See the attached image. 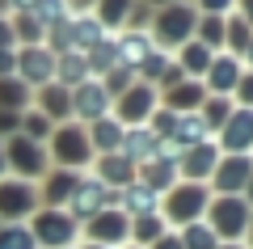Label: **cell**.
Returning a JSON list of instances; mask_svg holds the SVG:
<instances>
[{"mask_svg":"<svg viewBox=\"0 0 253 249\" xmlns=\"http://www.w3.org/2000/svg\"><path fill=\"white\" fill-rule=\"evenodd\" d=\"M194 26H199V9L190 4V0H169L161 9L152 13L148 21V38L161 55H177L181 47L194 38Z\"/></svg>","mask_w":253,"mask_h":249,"instance_id":"6da1fadb","label":"cell"},{"mask_svg":"<svg viewBox=\"0 0 253 249\" xmlns=\"http://www.w3.org/2000/svg\"><path fill=\"white\" fill-rule=\"evenodd\" d=\"M207 203H211V190L203 182H177L161 195V220L173 224V228H186V224L203 220Z\"/></svg>","mask_w":253,"mask_h":249,"instance_id":"7a4b0ae2","label":"cell"},{"mask_svg":"<svg viewBox=\"0 0 253 249\" xmlns=\"http://www.w3.org/2000/svg\"><path fill=\"white\" fill-rule=\"evenodd\" d=\"M203 215H207L203 224L215 232V241L219 237L245 241V232H249V199H245V195H219V199H211Z\"/></svg>","mask_w":253,"mask_h":249,"instance_id":"3957f363","label":"cell"},{"mask_svg":"<svg viewBox=\"0 0 253 249\" xmlns=\"http://www.w3.org/2000/svg\"><path fill=\"white\" fill-rule=\"evenodd\" d=\"M46 160H55L59 169H76L93 160V148H89V131L81 123H63L51 131V144H46Z\"/></svg>","mask_w":253,"mask_h":249,"instance_id":"277c9868","label":"cell"},{"mask_svg":"<svg viewBox=\"0 0 253 249\" xmlns=\"http://www.w3.org/2000/svg\"><path fill=\"white\" fill-rule=\"evenodd\" d=\"M0 152H4V165H13L17 169V178L21 182H34V178H42L46 173V144H38V140H26V135H17L13 131L9 140L0 144Z\"/></svg>","mask_w":253,"mask_h":249,"instance_id":"5b68a950","label":"cell"},{"mask_svg":"<svg viewBox=\"0 0 253 249\" xmlns=\"http://www.w3.org/2000/svg\"><path fill=\"white\" fill-rule=\"evenodd\" d=\"M30 237H34L38 249H68L76 241V220L59 207H46V211H34V224H30Z\"/></svg>","mask_w":253,"mask_h":249,"instance_id":"8992f818","label":"cell"},{"mask_svg":"<svg viewBox=\"0 0 253 249\" xmlns=\"http://www.w3.org/2000/svg\"><path fill=\"white\" fill-rule=\"evenodd\" d=\"M156 106H161V93H156L152 85H144V80H135V85L118 98V110L110 118H114L118 127H144L148 118L156 114Z\"/></svg>","mask_w":253,"mask_h":249,"instance_id":"52a82bcc","label":"cell"},{"mask_svg":"<svg viewBox=\"0 0 253 249\" xmlns=\"http://www.w3.org/2000/svg\"><path fill=\"white\" fill-rule=\"evenodd\" d=\"M34 211H38V186L34 182H21V178L0 182V220L4 224H21Z\"/></svg>","mask_w":253,"mask_h":249,"instance_id":"ba28073f","label":"cell"},{"mask_svg":"<svg viewBox=\"0 0 253 249\" xmlns=\"http://www.w3.org/2000/svg\"><path fill=\"white\" fill-rule=\"evenodd\" d=\"M13 76H17L30 93L42 89V85H51V80H55V55L46 51L42 43H38V47H21V51H17V68H13Z\"/></svg>","mask_w":253,"mask_h":249,"instance_id":"9c48e42d","label":"cell"},{"mask_svg":"<svg viewBox=\"0 0 253 249\" xmlns=\"http://www.w3.org/2000/svg\"><path fill=\"white\" fill-rule=\"evenodd\" d=\"M110 207V190L101 186L97 178H76V186H72V195H68V215H72V220H84L89 224L93 215H101Z\"/></svg>","mask_w":253,"mask_h":249,"instance_id":"30bf717a","label":"cell"},{"mask_svg":"<svg viewBox=\"0 0 253 249\" xmlns=\"http://www.w3.org/2000/svg\"><path fill=\"white\" fill-rule=\"evenodd\" d=\"M249 144H253V110H241L236 106L228 114V123L219 127V144L215 148L224 156H249Z\"/></svg>","mask_w":253,"mask_h":249,"instance_id":"8fae6325","label":"cell"},{"mask_svg":"<svg viewBox=\"0 0 253 249\" xmlns=\"http://www.w3.org/2000/svg\"><path fill=\"white\" fill-rule=\"evenodd\" d=\"M126 228H131V220H126L118 207H106L101 215H93V220L84 224L89 245H110V249H118V245L126 241Z\"/></svg>","mask_w":253,"mask_h":249,"instance_id":"7c38bea8","label":"cell"},{"mask_svg":"<svg viewBox=\"0 0 253 249\" xmlns=\"http://www.w3.org/2000/svg\"><path fill=\"white\" fill-rule=\"evenodd\" d=\"M215 165H219V148L211 140H203V144H194V148H186V156L177 160V178L207 186V178L215 173Z\"/></svg>","mask_w":253,"mask_h":249,"instance_id":"4fadbf2b","label":"cell"},{"mask_svg":"<svg viewBox=\"0 0 253 249\" xmlns=\"http://www.w3.org/2000/svg\"><path fill=\"white\" fill-rule=\"evenodd\" d=\"M249 173H253L249 156H224V152H219V165H215V173H211V186H215L219 195H245V190H249Z\"/></svg>","mask_w":253,"mask_h":249,"instance_id":"5bb4252c","label":"cell"},{"mask_svg":"<svg viewBox=\"0 0 253 249\" xmlns=\"http://www.w3.org/2000/svg\"><path fill=\"white\" fill-rule=\"evenodd\" d=\"M203 76H207V80H203V89H207V93H215V98H228V93L236 89V80L245 76V63L219 51V55H211V63H207V72H203Z\"/></svg>","mask_w":253,"mask_h":249,"instance_id":"9a60e30c","label":"cell"},{"mask_svg":"<svg viewBox=\"0 0 253 249\" xmlns=\"http://www.w3.org/2000/svg\"><path fill=\"white\" fill-rule=\"evenodd\" d=\"M72 114L81 118V127H89V123L110 114V98L101 89V80H84L81 89H72Z\"/></svg>","mask_w":253,"mask_h":249,"instance_id":"2e32d148","label":"cell"},{"mask_svg":"<svg viewBox=\"0 0 253 249\" xmlns=\"http://www.w3.org/2000/svg\"><path fill=\"white\" fill-rule=\"evenodd\" d=\"M34 98V110L46 118V123H68L72 118V89H63V85H42V89L30 93Z\"/></svg>","mask_w":253,"mask_h":249,"instance_id":"e0dca14e","label":"cell"},{"mask_svg":"<svg viewBox=\"0 0 253 249\" xmlns=\"http://www.w3.org/2000/svg\"><path fill=\"white\" fill-rule=\"evenodd\" d=\"M203 98H207L203 80H177V85L161 89V106L173 110V114H194V110L203 106Z\"/></svg>","mask_w":253,"mask_h":249,"instance_id":"ac0fdd59","label":"cell"},{"mask_svg":"<svg viewBox=\"0 0 253 249\" xmlns=\"http://www.w3.org/2000/svg\"><path fill=\"white\" fill-rule=\"evenodd\" d=\"M118 203V211L126 215V220H139V215H161V195H152V190H144L139 182H131L126 190H118V195H110Z\"/></svg>","mask_w":253,"mask_h":249,"instance_id":"d6986e66","label":"cell"},{"mask_svg":"<svg viewBox=\"0 0 253 249\" xmlns=\"http://www.w3.org/2000/svg\"><path fill=\"white\" fill-rule=\"evenodd\" d=\"M118 152H123L131 165H144V160H156V135H152V127H123V140H118Z\"/></svg>","mask_w":253,"mask_h":249,"instance_id":"ffe728a7","label":"cell"},{"mask_svg":"<svg viewBox=\"0 0 253 249\" xmlns=\"http://www.w3.org/2000/svg\"><path fill=\"white\" fill-rule=\"evenodd\" d=\"M114 47H118V68H131V72H135L139 63L156 51L152 38H148V30H118Z\"/></svg>","mask_w":253,"mask_h":249,"instance_id":"44dd1931","label":"cell"},{"mask_svg":"<svg viewBox=\"0 0 253 249\" xmlns=\"http://www.w3.org/2000/svg\"><path fill=\"white\" fill-rule=\"evenodd\" d=\"M97 182L114 195V190H126L131 182H135V165L123 156V152H106V156L97 160Z\"/></svg>","mask_w":253,"mask_h":249,"instance_id":"7402d4cb","label":"cell"},{"mask_svg":"<svg viewBox=\"0 0 253 249\" xmlns=\"http://www.w3.org/2000/svg\"><path fill=\"white\" fill-rule=\"evenodd\" d=\"M135 182L152 195H165L169 186H177V165H165V160H144L135 169Z\"/></svg>","mask_w":253,"mask_h":249,"instance_id":"603a6c76","label":"cell"},{"mask_svg":"<svg viewBox=\"0 0 253 249\" xmlns=\"http://www.w3.org/2000/svg\"><path fill=\"white\" fill-rule=\"evenodd\" d=\"M161 140H165V135H161ZM169 140H177L181 148H194V144L211 140V131H207V123L199 118V110H194V114H173V123H169Z\"/></svg>","mask_w":253,"mask_h":249,"instance_id":"cb8c5ba5","label":"cell"},{"mask_svg":"<svg viewBox=\"0 0 253 249\" xmlns=\"http://www.w3.org/2000/svg\"><path fill=\"white\" fill-rule=\"evenodd\" d=\"M89 76V63H84L81 51H68V55H55V85H63V89H81Z\"/></svg>","mask_w":253,"mask_h":249,"instance_id":"d4e9b609","label":"cell"},{"mask_svg":"<svg viewBox=\"0 0 253 249\" xmlns=\"http://www.w3.org/2000/svg\"><path fill=\"white\" fill-rule=\"evenodd\" d=\"M224 55H232L241 63L249 55V17H241V13H228L224 17Z\"/></svg>","mask_w":253,"mask_h":249,"instance_id":"484cf974","label":"cell"},{"mask_svg":"<svg viewBox=\"0 0 253 249\" xmlns=\"http://www.w3.org/2000/svg\"><path fill=\"white\" fill-rule=\"evenodd\" d=\"M84 131H89V148H93V152H101V156H106V152H118L123 127H118L110 114H106V118H97V123H89Z\"/></svg>","mask_w":253,"mask_h":249,"instance_id":"4316f807","label":"cell"},{"mask_svg":"<svg viewBox=\"0 0 253 249\" xmlns=\"http://www.w3.org/2000/svg\"><path fill=\"white\" fill-rule=\"evenodd\" d=\"M131 4H135V0H97V4H93V9H97L93 17H97V26L110 34V30H123V26H126Z\"/></svg>","mask_w":253,"mask_h":249,"instance_id":"83f0119b","label":"cell"},{"mask_svg":"<svg viewBox=\"0 0 253 249\" xmlns=\"http://www.w3.org/2000/svg\"><path fill=\"white\" fill-rule=\"evenodd\" d=\"M76 178H81L76 169H55L51 178L42 182V199H46V207H59V203H68V195H72Z\"/></svg>","mask_w":253,"mask_h":249,"instance_id":"f1b7e54d","label":"cell"},{"mask_svg":"<svg viewBox=\"0 0 253 249\" xmlns=\"http://www.w3.org/2000/svg\"><path fill=\"white\" fill-rule=\"evenodd\" d=\"M207 63H211V51H207V47H199L194 38L177 51V68H181V76H190V80H199L203 72H207Z\"/></svg>","mask_w":253,"mask_h":249,"instance_id":"f546056e","label":"cell"},{"mask_svg":"<svg viewBox=\"0 0 253 249\" xmlns=\"http://www.w3.org/2000/svg\"><path fill=\"white\" fill-rule=\"evenodd\" d=\"M232 98H215V93H207L203 98V106H199V118L207 123V131H219V127L228 123V114H232Z\"/></svg>","mask_w":253,"mask_h":249,"instance_id":"4dcf8cb0","label":"cell"},{"mask_svg":"<svg viewBox=\"0 0 253 249\" xmlns=\"http://www.w3.org/2000/svg\"><path fill=\"white\" fill-rule=\"evenodd\" d=\"M194 43L207 47L211 55L224 51V17H203V13H199V26H194Z\"/></svg>","mask_w":253,"mask_h":249,"instance_id":"1f68e13d","label":"cell"},{"mask_svg":"<svg viewBox=\"0 0 253 249\" xmlns=\"http://www.w3.org/2000/svg\"><path fill=\"white\" fill-rule=\"evenodd\" d=\"M21 13H30L42 30H51V26H59L68 17V4L63 0H30V9H21Z\"/></svg>","mask_w":253,"mask_h":249,"instance_id":"d6a6232c","label":"cell"},{"mask_svg":"<svg viewBox=\"0 0 253 249\" xmlns=\"http://www.w3.org/2000/svg\"><path fill=\"white\" fill-rule=\"evenodd\" d=\"M26 101H30V89L21 85L17 76H0V110H13V114H21V110H30Z\"/></svg>","mask_w":253,"mask_h":249,"instance_id":"836d02e7","label":"cell"},{"mask_svg":"<svg viewBox=\"0 0 253 249\" xmlns=\"http://www.w3.org/2000/svg\"><path fill=\"white\" fill-rule=\"evenodd\" d=\"M161 232H165V220H161V215H139V220H131L126 237L135 241L139 249H148V245H152L156 237H161Z\"/></svg>","mask_w":253,"mask_h":249,"instance_id":"e575fe53","label":"cell"},{"mask_svg":"<svg viewBox=\"0 0 253 249\" xmlns=\"http://www.w3.org/2000/svg\"><path fill=\"white\" fill-rule=\"evenodd\" d=\"M177 237H181V249H215V245H219V241H215V232H211L203 220L186 224V228H181Z\"/></svg>","mask_w":253,"mask_h":249,"instance_id":"d590c367","label":"cell"},{"mask_svg":"<svg viewBox=\"0 0 253 249\" xmlns=\"http://www.w3.org/2000/svg\"><path fill=\"white\" fill-rule=\"evenodd\" d=\"M131 85H135V72H131V68H110L106 76H101V89H106V98H110V101L123 98Z\"/></svg>","mask_w":253,"mask_h":249,"instance_id":"8d00e7d4","label":"cell"},{"mask_svg":"<svg viewBox=\"0 0 253 249\" xmlns=\"http://www.w3.org/2000/svg\"><path fill=\"white\" fill-rule=\"evenodd\" d=\"M0 249H38L26 224H4L0 228Z\"/></svg>","mask_w":253,"mask_h":249,"instance_id":"74e56055","label":"cell"},{"mask_svg":"<svg viewBox=\"0 0 253 249\" xmlns=\"http://www.w3.org/2000/svg\"><path fill=\"white\" fill-rule=\"evenodd\" d=\"M194 9H199L203 17H228V13L236 9V0H199Z\"/></svg>","mask_w":253,"mask_h":249,"instance_id":"f35d334b","label":"cell"},{"mask_svg":"<svg viewBox=\"0 0 253 249\" xmlns=\"http://www.w3.org/2000/svg\"><path fill=\"white\" fill-rule=\"evenodd\" d=\"M148 249H181V237H177V232H161Z\"/></svg>","mask_w":253,"mask_h":249,"instance_id":"ab89813d","label":"cell"},{"mask_svg":"<svg viewBox=\"0 0 253 249\" xmlns=\"http://www.w3.org/2000/svg\"><path fill=\"white\" fill-rule=\"evenodd\" d=\"M0 51H17V43H13V26H9V17H0Z\"/></svg>","mask_w":253,"mask_h":249,"instance_id":"60d3db41","label":"cell"},{"mask_svg":"<svg viewBox=\"0 0 253 249\" xmlns=\"http://www.w3.org/2000/svg\"><path fill=\"white\" fill-rule=\"evenodd\" d=\"M17 68V51H0V76H13Z\"/></svg>","mask_w":253,"mask_h":249,"instance_id":"b9f144b4","label":"cell"},{"mask_svg":"<svg viewBox=\"0 0 253 249\" xmlns=\"http://www.w3.org/2000/svg\"><path fill=\"white\" fill-rule=\"evenodd\" d=\"M17 118L21 114H13V110H0V135H4V131H17Z\"/></svg>","mask_w":253,"mask_h":249,"instance_id":"7bdbcfd3","label":"cell"},{"mask_svg":"<svg viewBox=\"0 0 253 249\" xmlns=\"http://www.w3.org/2000/svg\"><path fill=\"white\" fill-rule=\"evenodd\" d=\"M63 4H68V13H84V9H93L97 0H63Z\"/></svg>","mask_w":253,"mask_h":249,"instance_id":"ee69618b","label":"cell"},{"mask_svg":"<svg viewBox=\"0 0 253 249\" xmlns=\"http://www.w3.org/2000/svg\"><path fill=\"white\" fill-rule=\"evenodd\" d=\"M215 249H245V241H228V245H215Z\"/></svg>","mask_w":253,"mask_h":249,"instance_id":"f6af8a7d","label":"cell"},{"mask_svg":"<svg viewBox=\"0 0 253 249\" xmlns=\"http://www.w3.org/2000/svg\"><path fill=\"white\" fill-rule=\"evenodd\" d=\"M139 4H148V9H161V4H169V0H139Z\"/></svg>","mask_w":253,"mask_h":249,"instance_id":"bcb514c9","label":"cell"},{"mask_svg":"<svg viewBox=\"0 0 253 249\" xmlns=\"http://www.w3.org/2000/svg\"><path fill=\"white\" fill-rule=\"evenodd\" d=\"M84 249H110V245H84ZM118 249H123V245H118Z\"/></svg>","mask_w":253,"mask_h":249,"instance_id":"7dc6e473","label":"cell"},{"mask_svg":"<svg viewBox=\"0 0 253 249\" xmlns=\"http://www.w3.org/2000/svg\"><path fill=\"white\" fill-rule=\"evenodd\" d=\"M0 169H4V152H0Z\"/></svg>","mask_w":253,"mask_h":249,"instance_id":"c3c4849f","label":"cell"},{"mask_svg":"<svg viewBox=\"0 0 253 249\" xmlns=\"http://www.w3.org/2000/svg\"><path fill=\"white\" fill-rule=\"evenodd\" d=\"M123 249H139V245H123Z\"/></svg>","mask_w":253,"mask_h":249,"instance_id":"681fc988","label":"cell"}]
</instances>
